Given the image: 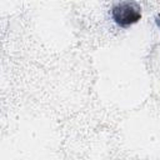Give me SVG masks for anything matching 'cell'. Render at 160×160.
<instances>
[{"instance_id": "cell-1", "label": "cell", "mask_w": 160, "mask_h": 160, "mask_svg": "<svg viewBox=\"0 0 160 160\" xmlns=\"http://www.w3.org/2000/svg\"><path fill=\"white\" fill-rule=\"evenodd\" d=\"M111 18L116 25L121 28L130 26L141 19V8L130 1H121L112 6Z\"/></svg>"}, {"instance_id": "cell-2", "label": "cell", "mask_w": 160, "mask_h": 160, "mask_svg": "<svg viewBox=\"0 0 160 160\" xmlns=\"http://www.w3.org/2000/svg\"><path fill=\"white\" fill-rule=\"evenodd\" d=\"M156 24H158V26L160 28V15L156 16Z\"/></svg>"}]
</instances>
